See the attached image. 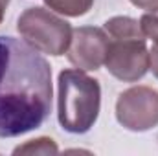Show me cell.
<instances>
[{"label":"cell","mask_w":158,"mask_h":156,"mask_svg":"<svg viewBox=\"0 0 158 156\" xmlns=\"http://www.w3.org/2000/svg\"><path fill=\"white\" fill-rule=\"evenodd\" d=\"M50 110V63L26 40L0 35V138L39 129Z\"/></svg>","instance_id":"1"},{"label":"cell","mask_w":158,"mask_h":156,"mask_svg":"<svg viewBox=\"0 0 158 156\" xmlns=\"http://www.w3.org/2000/svg\"><path fill=\"white\" fill-rule=\"evenodd\" d=\"M57 117L70 134L88 132L99 116L101 88L83 70H63L59 74Z\"/></svg>","instance_id":"2"},{"label":"cell","mask_w":158,"mask_h":156,"mask_svg":"<svg viewBox=\"0 0 158 156\" xmlns=\"http://www.w3.org/2000/svg\"><path fill=\"white\" fill-rule=\"evenodd\" d=\"M17 30L31 48L39 50L40 53H50L55 57L66 53L74 33L66 20L44 7L26 9L19 17Z\"/></svg>","instance_id":"3"},{"label":"cell","mask_w":158,"mask_h":156,"mask_svg":"<svg viewBox=\"0 0 158 156\" xmlns=\"http://www.w3.org/2000/svg\"><path fill=\"white\" fill-rule=\"evenodd\" d=\"M103 64L119 81L134 83L142 79L149 70V50L145 46V37H109V48Z\"/></svg>","instance_id":"4"},{"label":"cell","mask_w":158,"mask_h":156,"mask_svg":"<svg viewBox=\"0 0 158 156\" xmlns=\"http://www.w3.org/2000/svg\"><path fill=\"white\" fill-rule=\"evenodd\" d=\"M116 117L129 130L143 132L158 125V92L149 86H132L119 94Z\"/></svg>","instance_id":"5"},{"label":"cell","mask_w":158,"mask_h":156,"mask_svg":"<svg viewBox=\"0 0 158 156\" xmlns=\"http://www.w3.org/2000/svg\"><path fill=\"white\" fill-rule=\"evenodd\" d=\"M107 48L109 35L105 30L83 26L74 30L66 53L68 61L79 70H98L105 63Z\"/></svg>","instance_id":"6"},{"label":"cell","mask_w":158,"mask_h":156,"mask_svg":"<svg viewBox=\"0 0 158 156\" xmlns=\"http://www.w3.org/2000/svg\"><path fill=\"white\" fill-rule=\"evenodd\" d=\"M44 2L52 11L66 17H81L94 4V0H44Z\"/></svg>","instance_id":"7"},{"label":"cell","mask_w":158,"mask_h":156,"mask_svg":"<svg viewBox=\"0 0 158 156\" xmlns=\"http://www.w3.org/2000/svg\"><path fill=\"white\" fill-rule=\"evenodd\" d=\"M59 149L55 145L53 140L50 138H37V140H30L24 145H19L13 154H55Z\"/></svg>","instance_id":"8"},{"label":"cell","mask_w":158,"mask_h":156,"mask_svg":"<svg viewBox=\"0 0 158 156\" xmlns=\"http://www.w3.org/2000/svg\"><path fill=\"white\" fill-rule=\"evenodd\" d=\"M140 28L145 39H151L158 44V11H149L140 18Z\"/></svg>","instance_id":"9"},{"label":"cell","mask_w":158,"mask_h":156,"mask_svg":"<svg viewBox=\"0 0 158 156\" xmlns=\"http://www.w3.org/2000/svg\"><path fill=\"white\" fill-rule=\"evenodd\" d=\"M149 68L153 70V74L158 79V44H155L153 50L149 51Z\"/></svg>","instance_id":"10"},{"label":"cell","mask_w":158,"mask_h":156,"mask_svg":"<svg viewBox=\"0 0 158 156\" xmlns=\"http://www.w3.org/2000/svg\"><path fill=\"white\" fill-rule=\"evenodd\" d=\"M134 6L142 7V9H149V11H158V0H131Z\"/></svg>","instance_id":"11"},{"label":"cell","mask_w":158,"mask_h":156,"mask_svg":"<svg viewBox=\"0 0 158 156\" xmlns=\"http://www.w3.org/2000/svg\"><path fill=\"white\" fill-rule=\"evenodd\" d=\"M7 4H9V0H0V22H2V18H4V13H6Z\"/></svg>","instance_id":"12"}]
</instances>
